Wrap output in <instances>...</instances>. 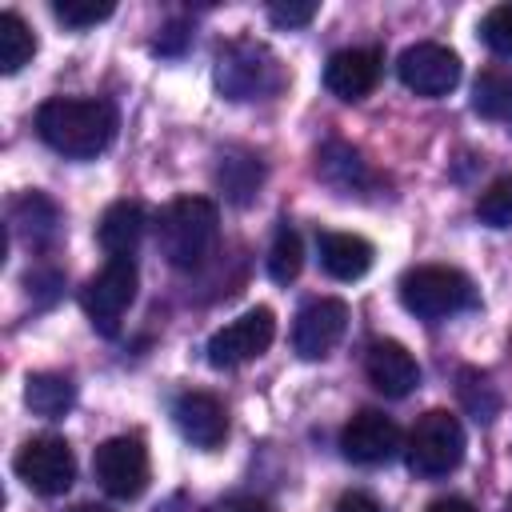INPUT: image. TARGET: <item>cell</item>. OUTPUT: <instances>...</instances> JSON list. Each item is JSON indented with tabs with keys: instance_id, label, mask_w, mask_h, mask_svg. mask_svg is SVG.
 I'll return each mask as SVG.
<instances>
[{
	"instance_id": "cell-13",
	"label": "cell",
	"mask_w": 512,
	"mask_h": 512,
	"mask_svg": "<svg viewBox=\"0 0 512 512\" xmlns=\"http://www.w3.org/2000/svg\"><path fill=\"white\" fill-rule=\"evenodd\" d=\"M380 68H384V60H380L376 48H340L324 64V88L336 100H348V104L352 100H364L376 88Z\"/></svg>"
},
{
	"instance_id": "cell-9",
	"label": "cell",
	"mask_w": 512,
	"mask_h": 512,
	"mask_svg": "<svg viewBox=\"0 0 512 512\" xmlns=\"http://www.w3.org/2000/svg\"><path fill=\"white\" fill-rule=\"evenodd\" d=\"M272 336H276V316H272V308L256 304L208 340V364L212 368H240V364L256 360L260 352H268Z\"/></svg>"
},
{
	"instance_id": "cell-25",
	"label": "cell",
	"mask_w": 512,
	"mask_h": 512,
	"mask_svg": "<svg viewBox=\"0 0 512 512\" xmlns=\"http://www.w3.org/2000/svg\"><path fill=\"white\" fill-rule=\"evenodd\" d=\"M456 396H460V404L468 408V416L480 420V424H488V420L500 412V396H496L492 380H488L484 372H476V368H460V376H456Z\"/></svg>"
},
{
	"instance_id": "cell-16",
	"label": "cell",
	"mask_w": 512,
	"mask_h": 512,
	"mask_svg": "<svg viewBox=\"0 0 512 512\" xmlns=\"http://www.w3.org/2000/svg\"><path fill=\"white\" fill-rule=\"evenodd\" d=\"M144 208L136 204V200H116V204H108L104 208V216H100V224H96V240H100V248L108 252V260L112 256H132L136 252V244H140V236H144Z\"/></svg>"
},
{
	"instance_id": "cell-24",
	"label": "cell",
	"mask_w": 512,
	"mask_h": 512,
	"mask_svg": "<svg viewBox=\"0 0 512 512\" xmlns=\"http://www.w3.org/2000/svg\"><path fill=\"white\" fill-rule=\"evenodd\" d=\"M304 268V244H300V232L292 224H280L276 236H272V248H268V276L276 284H292Z\"/></svg>"
},
{
	"instance_id": "cell-12",
	"label": "cell",
	"mask_w": 512,
	"mask_h": 512,
	"mask_svg": "<svg viewBox=\"0 0 512 512\" xmlns=\"http://www.w3.org/2000/svg\"><path fill=\"white\" fill-rule=\"evenodd\" d=\"M344 328H348V304L336 300V296H320V300H312L296 312L292 348H296L300 360H320L340 344Z\"/></svg>"
},
{
	"instance_id": "cell-27",
	"label": "cell",
	"mask_w": 512,
	"mask_h": 512,
	"mask_svg": "<svg viewBox=\"0 0 512 512\" xmlns=\"http://www.w3.org/2000/svg\"><path fill=\"white\" fill-rule=\"evenodd\" d=\"M52 16L64 24V28H92L100 20L112 16V0H56L52 4Z\"/></svg>"
},
{
	"instance_id": "cell-33",
	"label": "cell",
	"mask_w": 512,
	"mask_h": 512,
	"mask_svg": "<svg viewBox=\"0 0 512 512\" xmlns=\"http://www.w3.org/2000/svg\"><path fill=\"white\" fill-rule=\"evenodd\" d=\"M428 512H476V508L464 496H440V500L428 504Z\"/></svg>"
},
{
	"instance_id": "cell-32",
	"label": "cell",
	"mask_w": 512,
	"mask_h": 512,
	"mask_svg": "<svg viewBox=\"0 0 512 512\" xmlns=\"http://www.w3.org/2000/svg\"><path fill=\"white\" fill-rule=\"evenodd\" d=\"M224 512H272V508H268V500H260V496H232V500L224 504Z\"/></svg>"
},
{
	"instance_id": "cell-14",
	"label": "cell",
	"mask_w": 512,
	"mask_h": 512,
	"mask_svg": "<svg viewBox=\"0 0 512 512\" xmlns=\"http://www.w3.org/2000/svg\"><path fill=\"white\" fill-rule=\"evenodd\" d=\"M364 376H368V384H372L380 396L400 400V396H408V392L420 384V364H416V356H412L404 344H396V340H376V344H368Z\"/></svg>"
},
{
	"instance_id": "cell-34",
	"label": "cell",
	"mask_w": 512,
	"mask_h": 512,
	"mask_svg": "<svg viewBox=\"0 0 512 512\" xmlns=\"http://www.w3.org/2000/svg\"><path fill=\"white\" fill-rule=\"evenodd\" d=\"M68 512H112V508H104V504H72Z\"/></svg>"
},
{
	"instance_id": "cell-15",
	"label": "cell",
	"mask_w": 512,
	"mask_h": 512,
	"mask_svg": "<svg viewBox=\"0 0 512 512\" xmlns=\"http://www.w3.org/2000/svg\"><path fill=\"white\" fill-rule=\"evenodd\" d=\"M172 416H176L180 436H184L188 444H196V448H216V444L228 436V412H224V404H220L216 396H208V392H184V396L176 400Z\"/></svg>"
},
{
	"instance_id": "cell-7",
	"label": "cell",
	"mask_w": 512,
	"mask_h": 512,
	"mask_svg": "<svg viewBox=\"0 0 512 512\" xmlns=\"http://www.w3.org/2000/svg\"><path fill=\"white\" fill-rule=\"evenodd\" d=\"M16 476L40 496H64L76 480V456L64 436H32L16 452Z\"/></svg>"
},
{
	"instance_id": "cell-31",
	"label": "cell",
	"mask_w": 512,
	"mask_h": 512,
	"mask_svg": "<svg viewBox=\"0 0 512 512\" xmlns=\"http://www.w3.org/2000/svg\"><path fill=\"white\" fill-rule=\"evenodd\" d=\"M336 512H384L368 492H344L340 500H336Z\"/></svg>"
},
{
	"instance_id": "cell-18",
	"label": "cell",
	"mask_w": 512,
	"mask_h": 512,
	"mask_svg": "<svg viewBox=\"0 0 512 512\" xmlns=\"http://www.w3.org/2000/svg\"><path fill=\"white\" fill-rule=\"evenodd\" d=\"M12 232L28 248H48L60 232V208L44 192H28L12 204Z\"/></svg>"
},
{
	"instance_id": "cell-11",
	"label": "cell",
	"mask_w": 512,
	"mask_h": 512,
	"mask_svg": "<svg viewBox=\"0 0 512 512\" xmlns=\"http://www.w3.org/2000/svg\"><path fill=\"white\" fill-rule=\"evenodd\" d=\"M340 452H344V460L364 464V468L388 464L400 452V428L392 416H384L376 408H360L340 432Z\"/></svg>"
},
{
	"instance_id": "cell-2",
	"label": "cell",
	"mask_w": 512,
	"mask_h": 512,
	"mask_svg": "<svg viewBox=\"0 0 512 512\" xmlns=\"http://www.w3.org/2000/svg\"><path fill=\"white\" fill-rule=\"evenodd\" d=\"M220 240V212L204 196H180L172 200L156 220V244L160 256L172 268H200Z\"/></svg>"
},
{
	"instance_id": "cell-8",
	"label": "cell",
	"mask_w": 512,
	"mask_h": 512,
	"mask_svg": "<svg viewBox=\"0 0 512 512\" xmlns=\"http://www.w3.org/2000/svg\"><path fill=\"white\" fill-rule=\"evenodd\" d=\"M92 472L100 488L116 500H136L148 488V448L140 436H112L96 448Z\"/></svg>"
},
{
	"instance_id": "cell-23",
	"label": "cell",
	"mask_w": 512,
	"mask_h": 512,
	"mask_svg": "<svg viewBox=\"0 0 512 512\" xmlns=\"http://www.w3.org/2000/svg\"><path fill=\"white\" fill-rule=\"evenodd\" d=\"M36 56V36L16 12H0V72L12 76Z\"/></svg>"
},
{
	"instance_id": "cell-5",
	"label": "cell",
	"mask_w": 512,
	"mask_h": 512,
	"mask_svg": "<svg viewBox=\"0 0 512 512\" xmlns=\"http://www.w3.org/2000/svg\"><path fill=\"white\" fill-rule=\"evenodd\" d=\"M464 460V428L448 408H428L408 432V468L420 480H440Z\"/></svg>"
},
{
	"instance_id": "cell-22",
	"label": "cell",
	"mask_w": 512,
	"mask_h": 512,
	"mask_svg": "<svg viewBox=\"0 0 512 512\" xmlns=\"http://www.w3.org/2000/svg\"><path fill=\"white\" fill-rule=\"evenodd\" d=\"M472 112L484 120H512V72L484 68L472 84Z\"/></svg>"
},
{
	"instance_id": "cell-29",
	"label": "cell",
	"mask_w": 512,
	"mask_h": 512,
	"mask_svg": "<svg viewBox=\"0 0 512 512\" xmlns=\"http://www.w3.org/2000/svg\"><path fill=\"white\" fill-rule=\"evenodd\" d=\"M312 16H316L312 0H288V4H272L268 8V20L276 28H304V24H312Z\"/></svg>"
},
{
	"instance_id": "cell-6",
	"label": "cell",
	"mask_w": 512,
	"mask_h": 512,
	"mask_svg": "<svg viewBox=\"0 0 512 512\" xmlns=\"http://www.w3.org/2000/svg\"><path fill=\"white\" fill-rule=\"evenodd\" d=\"M136 284H140V272H136V260L132 256H112L80 292V308L84 316L92 320V328L100 336H116L120 332V316L128 312V304L136 300Z\"/></svg>"
},
{
	"instance_id": "cell-28",
	"label": "cell",
	"mask_w": 512,
	"mask_h": 512,
	"mask_svg": "<svg viewBox=\"0 0 512 512\" xmlns=\"http://www.w3.org/2000/svg\"><path fill=\"white\" fill-rule=\"evenodd\" d=\"M480 40H484L496 56H512V4L488 8V16L480 20Z\"/></svg>"
},
{
	"instance_id": "cell-3",
	"label": "cell",
	"mask_w": 512,
	"mask_h": 512,
	"mask_svg": "<svg viewBox=\"0 0 512 512\" xmlns=\"http://www.w3.org/2000/svg\"><path fill=\"white\" fill-rule=\"evenodd\" d=\"M400 304L416 316V320H448L456 312H468L476 308V288L472 280L460 272V268H448V264H420V268H408L400 276Z\"/></svg>"
},
{
	"instance_id": "cell-1",
	"label": "cell",
	"mask_w": 512,
	"mask_h": 512,
	"mask_svg": "<svg viewBox=\"0 0 512 512\" xmlns=\"http://www.w3.org/2000/svg\"><path fill=\"white\" fill-rule=\"evenodd\" d=\"M36 136L68 160H92L116 136V108L108 100H96V96L44 100L36 112Z\"/></svg>"
},
{
	"instance_id": "cell-4",
	"label": "cell",
	"mask_w": 512,
	"mask_h": 512,
	"mask_svg": "<svg viewBox=\"0 0 512 512\" xmlns=\"http://www.w3.org/2000/svg\"><path fill=\"white\" fill-rule=\"evenodd\" d=\"M284 68L276 52L260 40H232L216 56V88L228 100H268L284 88Z\"/></svg>"
},
{
	"instance_id": "cell-26",
	"label": "cell",
	"mask_w": 512,
	"mask_h": 512,
	"mask_svg": "<svg viewBox=\"0 0 512 512\" xmlns=\"http://www.w3.org/2000/svg\"><path fill=\"white\" fill-rule=\"evenodd\" d=\"M476 216L488 228H512V176H500L496 184H488L476 200Z\"/></svg>"
},
{
	"instance_id": "cell-20",
	"label": "cell",
	"mask_w": 512,
	"mask_h": 512,
	"mask_svg": "<svg viewBox=\"0 0 512 512\" xmlns=\"http://www.w3.org/2000/svg\"><path fill=\"white\" fill-rule=\"evenodd\" d=\"M216 184L220 192L232 200V204H252L260 184H264V164L256 152H244V148H232L220 156L216 164Z\"/></svg>"
},
{
	"instance_id": "cell-30",
	"label": "cell",
	"mask_w": 512,
	"mask_h": 512,
	"mask_svg": "<svg viewBox=\"0 0 512 512\" xmlns=\"http://www.w3.org/2000/svg\"><path fill=\"white\" fill-rule=\"evenodd\" d=\"M188 40H192V28H188L184 20H168V24L160 28V36L152 40V52H160V56H180V52L188 48Z\"/></svg>"
},
{
	"instance_id": "cell-17",
	"label": "cell",
	"mask_w": 512,
	"mask_h": 512,
	"mask_svg": "<svg viewBox=\"0 0 512 512\" xmlns=\"http://www.w3.org/2000/svg\"><path fill=\"white\" fill-rule=\"evenodd\" d=\"M372 244L356 232H320V264L332 280H360L372 268Z\"/></svg>"
},
{
	"instance_id": "cell-21",
	"label": "cell",
	"mask_w": 512,
	"mask_h": 512,
	"mask_svg": "<svg viewBox=\"0 0 512 512\" xmlns=\"http://www.w3.org/2000/svg\"><path fill=\"white\" fill-rule=\"evenodd\" d=\"M76 400V388L68 376L60 372H32L24 380V404L32 408V416H44V420H60Z\"/></svg>"
},
{
	"instance_id": "cell-10",
	"label": "cell",
	"mask_w": 512,
	"mask_h": 512,
	"mask_svg": "<svg viewBox=\"0 0 512 512\" xmlns=\"http://www.w3.org/2000/svg\"><path fill=\"white\" fill-rule=\"evenodd\" d=\"M396 76H400V84L408 92L436 100V96H448L460 84V56L452 48H444V44L424 40V44H412V48L400 52Z\"/></svg>"
},
{
	"instance_id": "cell-19",
	"label": "cell",
	"mask_w": 512,
	"mask_h": 512,
	"mask_svg": "<svg viewBox=\"0 0 512 512\" xmlns=\"http://www.w3.org/2000/svg\"><path fill=\"white\" fill-rule=\"evenodd\" d=\"M316 172H320V180L332 184L340 196H352V192H368V188H372V172H368V164L360 160V152H352V148L340 144V140H332V144L320 148V164H316Z\"/></svg>"
}]
</instances>
